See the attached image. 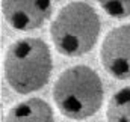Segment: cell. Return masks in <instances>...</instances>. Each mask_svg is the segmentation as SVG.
Instances as JSON below:
<instances>
[{"instance_id":"obj_1","label":"cell","mask_w":130,"mask_h":122,"mask_svg":"<svg viewBox=\"0 0 130 122\" xmlns=\"http://www.w3.org/2000/svg\"><path fill=\"white\" fill-rule=\"evenodd\" d=\"M52 53L39 38H23L9 45L5 57V75L18 93L42 89L52 75Z\"/></svg>"},{"instance_id":"obj_3","label":"cell","mask_w":130,"mask_h":122,"mask_svg":"<svg viewBox=\"0 0 130 122\" xmlns=\"http://www.w3.org/2000/svg\"><path fill=\"white\" fill-rule=\"evenodd\" d=\"M100 26V17L89 3L71 2L59 9L50 26V36L61 54L82 56L94 48Z\"/></svg>"},{"instance_id":"obj_2","label":"cell","mask_w":130,"mask_h":122,"mask_svg":"<svg viewBox=\"0 0 130 122\" xmlns=\"http://www.w3.org/2000/svg\"><path fill=\"white\" fill-rule=\"evenodd\" d=\"M53 98L59 112L70 119H86L95 115L104 98L98 74L86 65H76L58 77Z\"/></svg>"},{"instance_id":"obj_7","label":"cell","mask_w":130,"mask_h":122,"mask_svg":"<svg viewBox=\"0 0 130 122\" xmlns=\"http://www.w3.org/2000/svg\"><path fill=\"white\" fill-rule=\"evenodd\" d=\"M106 116L107 122H130V86L112 95Z\"/></svg>"},{"instance_id":"obj_5","label":"cell","mask_w":130,"mask_h":122,"mask_svg":"<svg viewBox=\"0 0 130 122\" xmlns=\"http://www.w3.org/2000/svg\"><path fill=\"white\" fill-rule=\"evenodd\" d=\"M53 3L48 0H5L2 12L11 27L21 32L38 29L52 15Z\"/></svg>"},{"instance_id":"obj_8","label":"cell","mask_w":130,"mask_h":122,"mask_svg":"<svg viewBox=\"0 0 130 122\" xmlns=\"http://www.w3.org/2000/svg\"><path fill=\"white\" fill-rule=\"evenodd\" d=\"M100 6L103 11L113 17V18H124L130 15V0H121V2H100Z\"/></svg>"},{"instance_id":"obj_6","label":"cell","mask_w":130,"mask_h":122,"mask_svg":"<svg viewBox=\"0 0 130 122\" xmlns=\"http://www.w3.org/2000/svg\"><path fill=\"white\" fill-rule=\"evenodd\" d=\"M5 122H55L50 104L41 98H30L14 106Z\"/></svg>"},{"instance_id":"obj_4","label":"cell","mask_w":130,"mask_h":122,"mask_svg":"<svg viewBox=\"0 0 130 122\" xmlns=\"http://www.w3.org/2000/svg\"><path fill=\"white\" fill-rule=\"evenodd\" d=\"M100 60L115 78H130V24L109 30L100 48Z\"/></svg>"}]
</instances>
